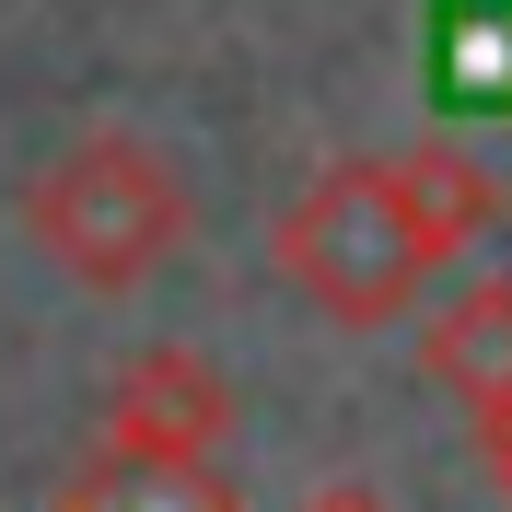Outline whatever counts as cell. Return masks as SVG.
<instances>
[{
    "instance_id": "1",
    "label": "cell",
    "mask_w": 512,
    "mask_h": 512,
    "mask_svg": "<svg viewBox=\"0 0 512 512\" xmlns=\"http://www.w3.org/2000/svg\"><path fill=\"white\" fill-rule=\"evenodd\" d=\"M501 222V175L466 152H350L268 222V268H280L326 326H396L454 256Z\"/></svg>"
},
{
    "instance_id": "2",
    "label": "cell",
    "mask_w": 512,
    "mask_h": 512,
    "mask_svg": "<svg viewBox=\"0 0 512 512\" xmlns=\"http://www.w3.org/2000/svg\"><path fill=\"white\" fill-rule=\"evenodd\" d=\"M187 233H198V198L175 175V152L140 140V128H82V140H59L24 175V245L70 291H105L117 303V291L163 280L187 256Z\"/></svg>"
},
{
    "instance_id": "3",
    "label": "cell",
    "mask_w": 512,
    "mask_h": 512,
    "mask_svg": "<svg viewBox=\"0 0 512 512\" xmlns=\"http://www.w3.org/2000/svg\"><path fill=\"white\" fill-rule=\"evenodd\" d=\"M94 443H128V454H222L233 443V384L210 373L198 350H128V373L105 384V431Z\"/></svg>"
},
{
    "instance_id": "4",
    "label": "cell",
    "mask_w": 512,
    "mask_h": 512,
    "mask_svg": "<svg viewBox=\"0 0 512 512\" xmlns=\"http://www.w3.org/2000/svg\"><path fill=\"white\" fill-rule=\"evenodd\" d=\"M59 512H245V489L222 478V454H128V443H94L59 478Z\"/></svg>"
},
{
    "instance_id": "5",
    "label": "cell",
    "mask_w": 512,
    "mask_h": 512,
    "mask_svg": "<svg viewBox=\"0 0 512 512\" xmlns=\"http://www.w3.org/2000/svg\"><path fill=\"white\" fill-rule=\"evenodd\" d=\"M419 361H431V384L443 396H466V408H501L512 396V280H478V291H454L443 315L419 326Z\"/></svg>"
},
{
    "instance_id": "6",
    "label": "cell",
    "mask_w": 512,
    "mask_h": 512,
    "mask_svg": "<svg viewBox=\"0 0 512 512\" xmlns=\"http://www.w3.org/2000/svg\"><path fill=\"white\" fill-rule=\"evenodd\" d=\"M291 512H396V501H384V489H361V478H326V489H303Z\"/></svg>"
}]
</instances>
